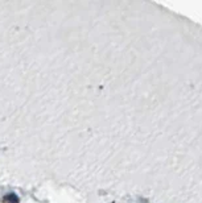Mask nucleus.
Listing matches in <instances>:
<instances>
[{"instance_id": "obj_1", "label": "nucleus", "mask_w": 202, "mask_h": 203, "mask_svg": "<svg viewBox=\"0 0 202 203\" xmlns=\"http://www.w3.org/2000/svg\"><path fill=\"white\" fill-rule=\"evenodd\" d=\"M5 201H8L9 203H19V196L15 195V194H8L5 195Z\"/></svg>"}]
</instances>
